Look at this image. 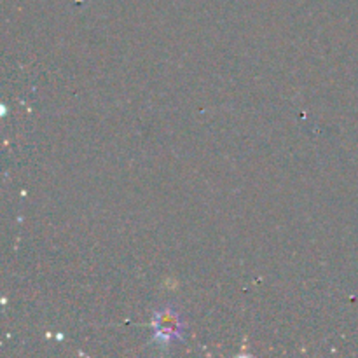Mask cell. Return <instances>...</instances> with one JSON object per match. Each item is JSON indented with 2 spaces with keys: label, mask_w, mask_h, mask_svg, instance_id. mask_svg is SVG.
I'll list each match as a JSON object with an SVG mask.
<instances>
[{
  "label": "cell",
  "mask_w": 358,
  "mask_h": 358,
  "mask_svg": "<svg viewBox=\"0 0 358 358\" xmlns=\"http://www.w3.org/2000/svg\"><path fill=\"white\" fill-rule=\"evenodd\" d=\"M156 336L164 343L180 336V320L175 311L163 310L156 313Z\"/></svg>",
  "instance_id": "cell-1"
}]
</instances>
